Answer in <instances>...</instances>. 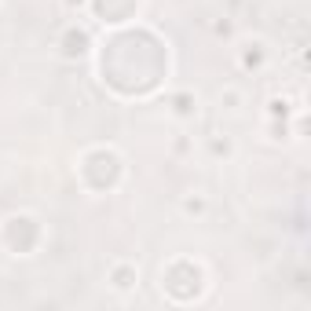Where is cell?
<instances>
[{"label": "cell", "instance_id": "cell-1", "mask_svg": "<svg viewBox=\"0 0 311 311\" xmlns=\"http://www.w3.org/2000/svg\"><path fill=\"white\" fill-rule=\"evenodd\" d=\"M183 213H205V198H187V202H183Z\"/></svg>", "mask_w": 311, "mask_h": 311}]
</instances>
